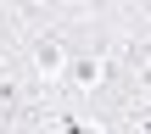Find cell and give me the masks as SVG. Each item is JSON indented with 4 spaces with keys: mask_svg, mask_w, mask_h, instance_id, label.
<instances>
[{
    "mask_svg": "<svg viewBox=\"0 0 151 134\" xmlns=\"http://www.w3.org/2000/svg\"><path fill=\"white\" fill-rule=\"evenodd\" d=\"M6 73H11V62H6V56H0V78H6Z\"/></svg>",
    "mask_w": 151,
    "mask_h": 134,
    "instance_id": "obj_1",
    "label": "cell"
}]
</instances>
